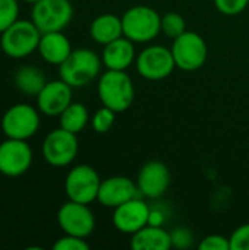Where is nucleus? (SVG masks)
<instances>
[{"instance_id": "1", "label": "nucleus", "mask_w": 249, "mask_h": 250, "mask_svg": "<svg viewBox=\"0 0 249 250\" xmlns=\"http://www.w3.org/2000/svg\"><path fill=\"white\" fill-rule=\"evenodd\" d=\"M98 98L103 105L116 113L126 111L135 98V88L126 70H106L97 85Z\"/></svg>"}, {"instance_id": "2", "label": "nucleus", "mask_w": 249, "mask_h": 250, "mask_svg": "<svg viewBox=\"0 0 249 250\" xmlns=\"http://www.w3.org/2000/svg\"><path fill=\"white\" fill-rule=\"evenodd\" d=\"M101 57L90 48L72 50L69 57L59 66L60 79L72 88H82L92 82L101 70Z\"/></svg>"}, {"instance_id": "3", "label": "nucleus", "mask_w": 249, "mask_h": 250, "mask_svg": "<svg viewBox=\"0 0 249 250\" xmlns=\"http://www.w3.org/2000/svg\"><path fill=\"white\" fill-rule=\"evenodd\" d=\"M41 31L32 21L18 19L0 34V48L12 59H23L37 51Z\"/></svg>"}, {"instance_id": "4", "label": "nucleus", "mask_w": 249, "mask_h": 250, "mask_svg": "<svg viewBox=\"0 0 249 250\" xmlns=\"http://www.w3.org/2000/svg\"><path fill=\"white\" fill-rule=\"evenodd\" d=\"M123 37L132 42H150L161 32V15L150 6L138 4L122 15Z\"/></svg>"}, {"instance_id": "5", "label": "nucleus", "mask_w": 249, "mask_h": 250, "mask_svg": "<svg viewBox=\"0 0 249 250\" xmlns=\"http://www.w3.org/2000/svg\"><path fill=\"white\" fill-rule=\"evenodd\" d=\"M172 54L176 67L185 72H194L201 69L208 56V47L205 40L194 31H185L182 35L173 40Z\"/></svg>"}, {"instance_id": "6", "label": "nucleus", "mask_w": 249, "mask_h": 250, "mask_svg": "<svg viewBox=\"0 0 249 250\" xmlns=\"http://www.w3.org/2000/svg\"><path fill=\"white\" fill-rule=\"evenodd\" d=\"M73 7L69 0H38L32 3L31 21L44 32L63 31L72 21Z\"/></svg>"}, {"instance_id": "7", "label": "nucleus", "mask_w": 249, "mask_h": 250, "mask_svg": "<svg viewBox=\"0 0 249 250\" xmlns=\"http://www.w3.org/2000/svg\"><path fill=\"white\" fill-rule=\"evenodd\" d=\"M40 110L19 103L12 105L1 117V132L6 138L28 141L40 129Z\"/></svg>"}, {"instance_id": "8", "label": "nucleus", "mask_w": 249, "mask_h": 250, "mask_svg": "<svg viewBox=\"0 0 249 250\" xmlns=\"http://www.w3.org/2000/svg\"><path fill=\"white\" fill-rule=\"evenodd\" d=\"M135 67L138 75L147 81H163L172 75L176 63L170 48L154 44L145 47L136 56Z\"/></svg>"}, {"instance_id": "9", "label": "nucleus", "mask_w": 249, "mask_h": 250, "mask_svg": "<svg viewBox=\"0 0 249 250\" xmlns=\"http://www.w3.org/2000/svg\"><path fill=\"white\" fill-rule=\"evenodd\" d=\"M101 179L95 168L88 164L73 167L65 179V192L69 201L87 204L97 201Z\"/></svg>"}, {"instance_id": "10", "label": "nucleus", "mask_w": 249, "mask_h": 250, "mask_svg": "<svg viewBox=\"0 0 249 250\" xmlns=\"http://www.w3.org/2000/svg\"><path fill=\"white\" fill-rule=\"evenodd\" d=\"M41 151L47 164L53 167H66L75 161L79 151L76 133L63 127L54 129L45 136Z\"/></svg>"}, {"instance_id": "11", "label": "nucleus", "mask_w": 249, "mask_h": 250, "mask_svg": "<svg viewBox=\"0 0 249 250\" xmlns=\"http://www.w3.org/2000/svg\"><path fill=\"white\" fill-rule=\"evenodd\" d=\"M57 223L65 234L87 239L95 230V217L87 204L65 202L57 212Z\"/></svg>"}, {"instance_id": "12", "label": "nucleus", "mask_w": 249, "mask_h": 250, "mask_svg": "<svg viewBox=\"0 0 249 250\" xmlns=\"http://www.w3.org/2000/svg\"><path fill=\"white\" fill-rule=\"evenodd\" d=\"M32 149L22 139L6 138L0 144V173L6 177L25 174L32 164Z\"/></svg>"}, {"instance_id": "13", "label": "nucleus", "mask_w": 249, "mask_h": 250, "mask_svg": "<svg viewBox=\"0 0 249 250\" xmlns=\"http://www.w3.org/2000/svg\"><path fill=\"white\" fill-rule=\"evenodd\" d=\"M151 208L138 196L119 205L113 212V226L123 234H135L148 224Z\"/></svg>"}, {"instance_id": "14", "label": "nucleus", "mask_w": 249, "mask_h": 250, "mask_svg": "<svg viewBox=\"0 0 249 250\" xmlns=\"http://www.w3.org/2000/svg\"><path fill=\"white\" fill-rule=\"evenodd\" d=\"M170 171L161 161L145 163L136 177V186L142 196L150 199L161 198L170 186Z\"/></svg>"}, {"instance_id": "15", "label": "nucleus", "mask_w": 249, "mask_h": 250, "mask_svg": "<svg viewBox=\"0 0 249 250\" xmlns=\"http://www.w3.org/2000/svg\"><path fill=\"white\" fill-rule=\"evenodd\" d=\"M70 103L72 86L63 79L47 82L37 95V108L48 117L60 116Z\"/></svg>"}, {"instance_id": "16", "label": "nucleus", "mask_w": 249, "mask_h": 250, "mask_svg": "<svg viewBox=\"0 0 249 250\" xmlns=\"http://www.w3.org/2000/svg\"><path fill=\"white\" fill-rule=\"evenodd\" d=\"M139 193L136 182L126 176H113L101 180L97 201L106 208H117L119 205L136 198Z\"/></svg>"}, {"instance_id": "17", "label": "nucleus", "mask_w": 249, "mask_h": 250, "mask_svg": "<svg viewBox=\"0 0 249 250\" xmlns=\"http://www.w3.org/2000/svg\"><path fill=\"white\" fill-rule=\"evenodd\" d=\"M135 42L126 37H120L104 45L101 53L103 66L107 70H126L136 60Z\"/></svg>"}, {"instance_id": "18", "label": "nucleus", "mask_w": 249, "mask_h": 250, "mask_svg": "<svg viewBox=\"0 0 249 250\" xmlns=\"http://www.w3.org/2000/svg\"><path fill=\"white\" fill-rule=\"evenodd\" d=\"M37 51L48 64L60 66L72 53V44L62 31L41 34Z\"/></svg>"}, {"instance_id": "19", "label": "nucleus", "mask_w": 249, "mask_h": 250, "mask_svg": "<svg viewBox=\"0 0 249 250\" xmlns=\"http://www.w3.org/2000/svg\"><path fill=\"white\" fill-rule=\"evenodd\" d=\"M131 248L134 250H169L172 249V236L163 226L147 224L144 229L132 234Z\"/></svg>"}, {"instance_id": "20", "label": "nucleus", "mask_w": 249, "mask_h": 250, "mask_svg": "<svg viewBox=\"0 0 249 250\" xmlns=\"http://www.w3.org/2000/svg\"><path fill=\"white\" fill-rule=\"evenodd\" d=\"M91 38L101 45H106L120 37H123L122 16L119 18L114 13L98 15L90 25Z\"/></svg>"}, {"instance_id": "21", "label": "nucleus", "mask_w": 249, "mask_h": 250, "mask_svg": "<svg viewBox=\"0 0 249 250\" xmlns=\"http://www.w3.org/2000/svg\"><path fill=\"white\" fill-rule=\"evenodd\" d=\"M15 86L25 95L37 97L43 86L47 83L45 75L35 66H21L15 72Z\"/></svg>"}, {"instance_id": "22", "label": "nucleus", "mask_w": 249, "mask_h": 250, "mask_svg": "<svg viewBox=\"0 0 249 250\" xmlns=\"http://www.w3.org/2000/svg\"><path fill=\"white\" fill-rule=\"evenodd\" d=\"M59 117H60V127L76 135L82 132L91 120L88 108L81 103H70Z\"/></svg>"}, {"instance_id": "23", "label": "nucleus", "mask_w": 249, "mask_h": 250, "mask_svg": "<svg viewBox=\"0 0 249 250\" xmlns=\"http://www.w3.org/2000/svg\"><path fill=\"white\" fill-rule=\"evenodd\" d=\"M186 31V21L178 12H169L161 16V32L169 38H178Z\"/></svg>"}, {"instance_id": "24", "label": "nucleus", "mask_w": 249, "mask_h": 250, "mask_svg": "<svg viewBox=\"0 0 249 250\" xmlns=\"http://www.w3.org/2000/svg\"><path fill=\"white\" fill-rule=\"evenodd\" d=\"M116 114H117L116 111H113L112 108L103 105L101 108H98V110L92 114V117H91V120H90L91 127L94 129L95 133H100V135H101V133H107V132L113 127V125H114Z\"/></svg>"}, {"instance_id": "25", "label": "nucleus", "mask_w": 249, "mask_h": 250, "mask_svg": "<svg viewBox=\"0 0 249 250\" xmlns=\"http://www.w3.org/2000/svg\"><path fill=\"white\" fill-rule=\"evenodd\" d=\"M19 16L18 0H0V34L7 29Z\"/></svg>"}, {"instance_id": "26", "label": "nucleus", "mask_w": 249, "mask_h": 250, "mask_svg": "<svg viewBox=\"0 0 249 250\" xmlns=\"http://www.w3.org/2000/svg\"><path fill=\"white\" fill-rule=\"evenodd\" d=\"M219 12L226 16H235L242 13L249 4V0H214Z\"/></svg>"}, {"instance_id": "27", "label": "nucleus", "mask_w": 249, "mask_h": 250, "mask_svg": "<svg viewBox=\"0 0 249 250\" xmlns=\"http://www.w3.org/2000/svg\"><path fill=\"white\" fill-rule=\"evenodd\" d=\"M54 250H88L90 245L87 243L85 239L82 237H76V236H70V234H65L63 237H60L54 245Z\"/></svg>"}, {"instance_id": "28", "label": "nucleus", "mask_w": 249, "mask_h": 250, "mask_svg": "<svg viewBox=\"0 0 249 250\" xmlns=\"http://www.w3.org/2000/svg\"><path fill=\"white\" fill-rule=\"evenodd\" d=\"M200 250H230V239L222 234H210L204 237L200 245Z\"/></svg>"}, {"instance_id": "29", "label": "nucleus", "mask_w": 249, "mask_h": 250, "mask_svg": "<svg viewBox=\"0 0 249 250\" xmlns=\"http://www.w3.org/2000/svg\"><path fill=\"white\" fill-rule=\"evenodd\" d=\"M172 236V248L176 249H188L194 245V234L191 230L185 227H178L173 231H170Z\"/></svg>"}, {"instance_id": "30", "label": "nucleus", "mask_w": 249, "mask_h": 250, "mask_svg": "<svg viewBox=\"0 0 249 250\" xmlns=\"http://www.w3.org/2000/svg\"><path fill=\"white\" fill-rule=\"evenodd\" d=\"M230 239V250H249V223L239 226Z\"/></svg>"}, {"instance_id": "31", "label": "nucleus", "mask_w": 249, "mask_h": 250, "mask_svg": "<svg viewBox=\"0 0 249 250\" xmlns=\"http://www.w3.org/2000/svg\"><path fill=\"white\" fill-rule=\"evenodd\" d=\"M164 221H166L164 211H161L158 208H151L150 218H148V224H151V226H163Z\"/></svg>"}, {"instance_id": "32", "label": "nucleus", "mask_w": 249, "mask_h": 250, "mask_svg": "<svg viewBox=\"0 0 249 250\" xmlns=\"http://www.w3.org/2000/svg\"><path fill=\"white\" fill-rule=\"evenodd\" d=\"M22 1H26V3H35V1H38V0H22Z\"/></svg>"}]
</instances>
